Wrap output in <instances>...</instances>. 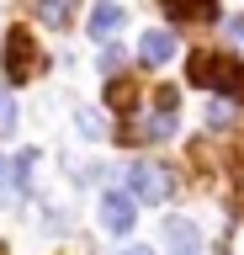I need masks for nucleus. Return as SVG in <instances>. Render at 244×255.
Here are the masks:
<instances>
[{"label": "nucleus", "instance_id": "obj_11", "mask_svg": "<svg viewBox=\"0 0 244 255\" xmlns=\"http://www.w3.org/2000/svg\"><path fill=\"white\" fill-rule=\"evenodd\" d=\"M117 27H122V5H112V0H101L96 11H90V37H112Z\"/></svg>", "mask_w": 244, "mask_h": 255}, {"label": "nucleus", "instance_id": "obj_10", "mask_svg": "<svg viewBox=\"0 0 244 255\" xmlns=\"http://www.w3.org/2000/svg\"><path fill=\"white\" fill-rule=\"evenodd\" d=\"M37 21H48V27H69L75 21V0H32Z\"/></svg>", "mask_w": 244, "mask_h": 255}, {"label": "nucleus", "instance_id": "obj_3", "mask_svg": "<svg viewBox=\"0 0 244 255\" xmlns=\"http://www.w3.org/2000/svg\"><path fill=\"white\" fill-rule=\"evenodd\" d=\"M32 69H37V43L27 32H11V37H5V80H0V85H27Z\"/></svg>", "mask_w": 244, "mask_h": 255}, {"label": "nucleus", "instance_id": "obj_16", "mask_svg": "<svg viewBox=\"0 0 244 255\" xmlns=\"http://www.w3.org/2000/svg\"><path fill=\"white\" fill-rule=\"evenodd\" d=\"M228 37H234V43L244 48V16H228Z\"/></svg>", "mask_w": 244, "mask_h": 255}, {"label": "nucleus", "instance_id": "obj_6", "mask_svg": "<svg viewBox=\"0 0 244 255\" xmlns=\"http://www.w3.org/2000/svg\"><path fill=\"white\" fill-rule=\"evenodd\" d=\"M164 250H170V255H196V250H202V234H196V223L170 218V223H164Z\"/></svg>", "mask_w": 244, "mask_h": 255}, {"label": "nucleus", "instance_id": "obj_5", "mask_svg": "<svg viewBox=\"0 0 244 255\" xmlns=\"http://www.w3.org/2000/svg\"><path fill=\"white\" fill-rule=\"evenodd\" d=\"M133 207H138V202H133L128 191H106V197H101V223H106L112 234H128V229H133V218H138Z\"/></svg>", "mask_w": 244, "mask_h": 255}, {"label": "nucleus", "instance_id": "obj_4", "mask_svg": "<svg viewBox=\"0 0 244 255\" xmlns=\"http://www.w3.org/2000/svg\"><path fill=\"white\" fill-rule=\"evenodd\" d=\"M37 154L32 149H21L16 159H0V202H21L27 197V175H32Z\"/></svg>", "mask_w": 244, "mask_h": 255}, {"label": "nucleus", "instance_id": "obj_15", "mask_svg": "<svg viewBox=\"0 0 244 255\" xmlns=\"http://www.w3.org/2000/svg\"><path fill=\"white\" fill-rule=\"evenodd\" d=\"M122 64V48H101V69H117Z\"/></svg>", "mask_w": 244, "mask_h": 255}, {"label": "nucleus", "instance_id": "obj_17", "mask_svg": "<svg viewBox=\"0 0 244 255\" xmlns=\"http://www.w3.org/2000/svg\"><path fill=\"white\" fill-rule=\"evenodd\" d=\"M122 255H154V250H149V245H128Z\"/></svg>", "mask_w": 244, "mask_h": 255}, {"label": "nucleus", "instance_id": "obj_2", "mask_svg": "<svg viewBox=\"0 0 244 255\" xmlns=\"http://www.w3.org/2000/svg\"><path fill=\"white\" fill-rule=\"evenodd\" d=\"M170 170L164 165H154V159H133L128 165V197L133 202H144V207H160V202H170Z\"/></svg>", "mask_w": 244, "mask_h": 255}, {"label": "nucleus", "instance_id": "obj_8", "mask_svg": "<svg viewBox=\"0 0 244 255\" xmlns=\"http://www.w3.org/2000/svg\"><path fill=\"white\" fill-rule=\"evenodd\" d=\"M160 5L175 16V21H212V16H218L212 0H160Z\"/></svg>", "mask_w": 244, "mask_h": 255}, {"label": "nucleus", "instance_id": "obj_13", "mask_svg": "<svg viewBox=\"0 0 244 255\" xmlns=\"http://www.w3.org/2000/svg\"><path fill=\"white\" fill-rule=\"evenodd\" d=\"M16 133V101H11V91L0 85V138H11Z\"/></svg>", "mask_w": 244, "mask_h": 255}, {"label": "nucleus", "instance_id": "obj_1", "mask_svg": "<svg viewBox=\"0 0 244 255\" xmlns=\"http://www.w3.org/2000/svg\"><path fill=\"white\" fill-rule=\"evenodd\" d=\"M191 85H212L218 96H244V64L234 53H191Z\"/></svg>", "mask_w": 244, "mask_h": 255}, {"label": "nucleus", "instance_id": "obj_9", "mask_svg": "<svg viewBox=\"0 0 244 255\" xmlns=\"http://www.w3.org/2000/svg\"><path fill=\"white\" fill-rule=\"evenodd\" d=\"M170 53H175V37L170 32H144V43H138V59L144 64H164Z\"/></svg>", "mask_w": 244, "mask_h": 255}, {"label": "nucleus", "instance_id": "obj_7", "mask_svg": "<svg viewBox=\"0 0 244 255\" xmlns=\"http://www.w3.org/2000/svg\"><path fill=\"white\" fill-rule=\"evenodd\" d=\"M175 133V91L160 96V112H149L144 117V138H170Z\"/></svg>", "mask_w": 244, "mask_h": 255}, {"label": "nucleus", "instance_id": "obj_12", "mask_svg": "<svg viewBox=\"0 0 244 255\" xmlns=\"http://www.w3.org/2000/svg\"><path fill=\"white\" fill-rule=\"evenodd\" d=\"M75 123H80V133H85V138H106V123H101V112L80 107V112H75Z\"/></svg>", "mask_w": 244, "mask_h": 255}, {"label": "nucleus", "instance_id": "obj_14", "mask_svg": "<svg viewBox=\"0 0 244 255\" xmlns=\"http://www.w3.org/2000/svg\"><path fill=\"white\" fill-rule=\"evenodd\" d=\"M228 117H234V107H228V101H212V107H207V123H212V128H223Z\"/></svg>", "mask_w": 244, "mask_h": 255}]
</instances>
